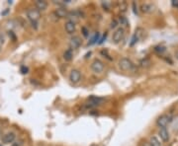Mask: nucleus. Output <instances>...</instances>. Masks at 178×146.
<instances>
[{
    "label": "nucleus",
    "instance_id": "obj_31",
    "mask_svg": "<svg viewBox=\"0 0 178 146\" xmlns=\"http://www.w3.org/2000/svg\"><path fill=\"white\" fill-rule=\"evenodd\" d=\"M0 146H2V145H1V144H0Z\"/></svg>",
    "mask_w": 178,
    "mask_h": 146
},
{
    "label": "nucleus",
    "instance_id": "obj_7",
    "mask_svg": "<svg viewBox=\"0 0 178 146\" xmlns=\"http://www.w3.org/2000/svg\"><path fill=\"white\" fill-rule=\"evenodd\" d=\"M81 45V39L78 36H73L69 41V47L70 49H76L80 47Z\"/></svg>",
    "mask_w": 178,
    "mask_h": 146
},
{
    "label": "nucleus",
    "instance_id": "obj_27",
    "mask_svg": "<svg viewBox=\"0 0 178 146\" xmlns=\"http://www.w3.org/2000/svg\"><path fill=\"white\" fill-rule=\"evenodd\" d=\"M141 146H151V145H150V142H147V141H145V142H143Z\"/></svg>",
    "mask_w": 178,
    "mask_h": 146
},
{
    "label": "nucleus",
    "instance_id": "obj_22",
    "mask_svg": "<svg viewBox=\"0 0 178 146\" xmlns=\"http://www.w3.org/2000/svg\"><path fill=\"white\" fill-rule=\"evenodd\" d=\"M154 51L155 52H165V48L163 47H156L154 48Z\"/></svg>",
    "mask_w": 178,
    "mask_h": 146
},
{
    "label": "nucleus",
    "instance_id": "obj_2",
    "mask_svg": "<svg viewBox=\"0 0 178 146\" xmlns=\"http://www.w3.org/2000/svg\"><path fill=\"white\" fill-rule=\"evenodd\" d=\"M27 17L31 23H38L41 17V12L37 8H29L27 10Z\"/></svg>",
    "mask_w": 178,
    "mask_h": 146
},
{
    "label": "nucleus",
    "instance_id": "obj_11",
    "mask_svg": "<svg viewBox=\"0 0 178 146\" xmlns=\"http://www.w3.org/2000/svg\"><path fill=\"white\" fill-rule=\"evenodd\" d=\"M65 31H66L67 34L72 35L73 33L75 32V23L71 22V21L69 20L65 23Z\"/></svg>",
    "mask_w": 178,
    "mask_h": 146
},
{
    "label": "nucleus",
    "instance_id": "obj_25",
    "mask_svg": "<svg viewBox=\"0 0 178 146\" xmlns=\"http://www.w3.org/2000/svg\"><path fill=\"white\" fill-rule=\"evenodd\" d=\"M82 32H83V36L84 37H87L88 36V31H87V29L86 28H82Z\"/></svg>",
    "mask_w": 178,
    "mask_h": 146
},
{
    "label": "nucleus",
    "instance_id": "obj_14",
    "mask_svg": "<svg viewBox=\"0 0 178 146\" xmlns=\"http://www.w3.org/2000/svg\"><path fill=\"white\" fill-rule=\"evenodd\" d=\"M158 134L160 136V138H161V140L164 141V142H166V141L169 140V132L167 131L166 128H160Z\"/></svg>",
    "mask_w": 178,
    "mask_h": 146
},
{
    "label": "nucleus",
    "instance_id": "obj_19",
    "mask_svg": "<svg viewBox=\"0 0 178 146\" xmlns=\"http://www.w3.org/2000/svg\"><path fill=\"white\" fill-rule=\"evenodd\" d=\"M98 37H99V34H98V33H97V34H95L94 37H92V40H91V41H90V43H89V44L92 45V44L96 43V41H98Z\"/></svg>",
    "mask_w": 178,
    "mask_h": 146
},
{
    "label": "nucleus",
    "instance_id": "obj_13",
    "mask_svg": "<svg viewBox=\"0 0 178 146\" xmlns=\"http://www.w3.org/2000/svg\"><path fill=\"white\" fill-rule=\"evenodd\" d=\"M56 15L57 17L58 18H67V16H69V12L65 9V8L63 7H59L56 10Z\"/></svg>",
    "mask_w": 178,
    "mask_h": 146
},
{
    "label": "nucleus",
    "instance_id": "obj_23",
    "mask_svg": "<svg viewBox=\"0 0 178 146\" xmlns=\"http://www.w3.org/2000/svg\"><path fill=\"white\" fill-rule=\"evenodd\" d=\"M21 72H22L23 74L28 73V68L25 67V66H22V67H21Z\"/></svg>",
    "mask_w": 178,
    "mask_h": 146
},
{
    "label": "nucleus",
    "instance_id": "obj_17",
    "mask_svg": "<svg viewBox=\"0 0 178 146\" xmlns=\"http://www.w3.org/2000/svg\"><path fill=\"white\" fill-rule=\"evenodd\" d=\"M73 57V55H72V52H71V49H67V51L65 52V55H63V58L66 60V61H70L72 59Z\"/></svg>",
    "mask_w": 178,
    "mask_h": 146
},
{
    "label": "nucleus",
    "instance_id": "obj_12",
    "mask_svg": "<svg viewBox=\"0 0 178 146\" xmlns=\"http://www.w3.org/2000/svg\"><path fill=\"white\" fill-rule=\"evenodd\" d=\"M35 5H36V8L40 12L41 11H45L46 8H48V2L45 1V0H37L36 3H35Z\"/></svg>",
    "mask_w": 178,
    "mask_h": 146
},
{
    "label": "nucleus",
    "instance_id": "obj_6",
    "mask_svg": "<svg viewBox=\"0 0 178 146\" xmlns=\"http://www.w3.org/2000/svg\"><path fill=\"white\" fill-rule=\"evenodd\" d=\"M80 79H81V73H80L79 70L77 69L71 70V72L69 74V80L72 82L73 84H76V83H78L80 81Z\"/></svg>",
    "mask_w": 178,
    "mask_h": 146
},
{
    "label": "nucleus",
    "instance_id": "obj_4",
    "mask_svg": "<svg viewBox=\"0 0 178 146\" xmlns=\"http://www.w3.org/2000/svg\"><path fill=\"white\" fill-rule=\"evenodd\" d=\"M91 69L94 73H101L104 70V63L100 59H95L91 63Z\"/></svg>",
    "mask_w": 178,
    "mask_h": 146
},
{
    "label": "nucleus",
    "instance_id": "obj_18",
    "mask_svg": "<svg viewBox=\"0 0 178 146\" xmlns=\"http://www.w3.org/2000/svg\"><path fill=\"white\" fill-rule=\"evenodd\" d=\"M141 65L143 66V67H148V66L150 65V61L148 60V59H143L142 61H141Z\"/></svg>",
    "mask_w": 178,
    "mask_h": 146
},
{
    "label": "nucleus",
    "instance_id": "obj_9",
    "mask_svg": "<svg viewBox=\"0 0 178 146\" xmlns=\"http://www.w3.org/2000/svg\"><path fill=\"white\" fill-rule=\"evenodd\" d=\"M15 138H16V135L14 132H7L6 134H4L2 136V141L5 144H10L14 142Z\"/></svg>",
    "mask_w": 178,
    "mask_h": 146
},
{
    "label": "nucleus",
    "instance_id": "obj_8",
    "mask_svg": "<svg viewBox=\"0 0 178 146\" xmlns=\"http://www.w3.org/2000/svg\"><path fill=\"white\" fill-rule=\"evenodd\" d=\"M81 16H82V13L79 10H74V11L69 12V16H67V18H69V21H71V22L75 23L76 21L79 20V18H81Z\"/></svg>",
    "mask_w": 178,
    "mask_h": 146
},
{
    "label": "nucleus",
    "instance_id": "obj_5",
    "mask_svg": "<svg viewBox=\"0 0 178 146\" xmlns=\"http://www.w3.org/2000/svg\"><path fill=\"white\" fill-rule=\"evenodd\" d=\"M124 36H125V29L122 27L118 28L113 34V41L115 44L120 43V41L124 39Z\"/></svg>",
    "mask_w": 178,
    "mask_h": 146
},
{
    "label": "nucleus",
    "instance_id": "obj_26",
    "mask_svg": "<svg viewBox=\"0 0 178 146\" xmlns=\"http://www.w3.org/2000/svg\"><path fill=\"white\" fill-rule=\"evenodd\" d=\"M2 45H3V36L0 35V52L2 49Z\"/></svg>",
    "mask_w": 178,
    "mask_h": 146
},
{
    "label": "nucleus",
    "instance_id": "obj_16",
    "mask_svg": "<svg viewBox=\"0 0 178 146\" xmlns=\"http://www.w3.org/2000/svg\"><path fill=\"white\" fill-rule=\"evenodd\" d=\"M148 142L150 143L151 146H162L161 143H160V141L158 140V137H155V136H151Z\"/></svg>",
    "mask_w": 178,
    "mask_h": 146
},
{
    "label": "nucleus",
    "instance_id": "obj_10",
    "mask_svg": "<svg viewBox=\"0 0 178 146\" xmlns=\"http://www.w3.org/2000/svg\"><path fill=\"white\" fill-rule=\"evenodd\" d=\"M154 10H155V6L151 3H145L142 5V11L143 13L150 14V13H154Z\"/></svg>",
    "mask_w": 178,
    "mask_h": 146
},
{
    "label": "nucleus",
    "instance_id": "obj_28",
    "mask_svg": "<svg viewBox=\"0 0 178 146\" xmlns=\"http://www.w3.org/2000/svg\"><path fill=\"white\" fill-rule=\"evenodd\" d=\"M133 7H134V12H135V14H138V11L135 10V2L133 3Z\"/></svg>",
    "mask_w": 178,
    "mask_h": 146
},
{
    "label": "nucleus",
    "instance_id": "obj_21",
    "mask_svg": "<svg viewBox=\"0 0 178 146\" xmlns=\"http://www.w3.org/2000/svg\"><path fill=\"white\" fill-rule=\"evenodd\" d=\"M120 22H121V25H124V26H128V22H127V20L124 17H120Z\"/></svg>",
    "mask_w": 178,
    "mask_h": 146
},
{
    "label": "nucleus",
    "instance_id": "obj_15",
    "mask_svg": "<svg viewBox=\"0 0 178 146\" xmlns=\"http://www.w3.org/2000/svg\"><path fill=\"white\" fill-rule=\"evenodd\" d=\"M88 101L90 102V105H92V106H98V105H101V104L103 103L104 99L103 98L95 97V96H92V97L89 98Z\"/></svg>",
    "mask_w": 178,
    "mask_h": 146
},
{
    "label": "nucleus",
    "instance_id": "obj_20",
    "mask_svg": "<svg viewBox=\"0 0 178 146\" xmlns=\"http://www.w3.org/2000/svg\"><path fill=\"white\" fill-rule=\"evenodd\" d=\"M120 9L122 10V12H126V9H127V4L125 2H121L120 4Z\"/></svg>",
    "mask_w": 178,
    "mask_h": 146
},
{
    "label": "nucleus",
    "instance_id": "obj_30",
    "mask_svg": "<svg viewBox=\"0 0 178 146\" xmlns=\"http://www.w3.org/2000/svg\"><path fill=\"white\" fill-rule=\"evenodd\" d=\"M0 132H1V128H0Z\"/></svg>",
    "mask_w": 178,
    "mask_h": 146
},
{
    "label": "nucleus",
    "instance_id": "obj_1",
    "mask_svg": "<svg viewBox=\"0 0 178 146\" xmlns=\"http://www.w3.org/2000/svg\"><path fill=\"white\" fill-rule=\"evenodd\" d=\"M119 67H120L123 71H133L135 70V64L133 61L127 57H123L119 61Z\"/></svg>",
    "mask_w": 178,
    "mask_h": 146
},
{
    "label": "nucleus",
    "instance_id": "obj_3",
    "mask_svg": "<svg viewBox=\"0 0 178 146\" xmlns=\"http://www.w3.org/2000/svg\"><path fill=\"white\" fill-rule=\"evenodd\" d=\"M171 122V116L168 115H162L156 119V124L160 128H165L167 126V124Z\"/></svg>",
    "mask_w": 178,
    "mask_h": 146
},
{
    "label": "nucleus",
    "instance_id": "obj_29",
    "mask_svg": "<svg viewBox=\"0 0 178 146\" xmlns=\"http://www.w3.org/2000/svg\"><path fill=\"white\" fill-rule=\"evenodd\" d=\"M12 146H18V144H17V143H14V144L12 145Z\"/></svg>",
    "mask_w": 178,
    "mask_h": 146
},
{
    "label": "nucleus",
    "instance_id": "obj_24",
    "mask_svg": "<svg viewBox=\"0 0 178 146\" xmlns=\"http://www.w3.org/2000/svg\"><path fill=\"white\" fill-rule=\"evenodd\" d=\"M117 25H118V22L116 20H113L112 21V23H111V28H116L117 27Z\"/></svg>",
    "mask_w": 178,
    "mask_h": 146
}]
</instances>
